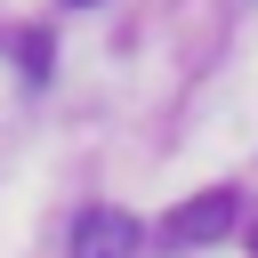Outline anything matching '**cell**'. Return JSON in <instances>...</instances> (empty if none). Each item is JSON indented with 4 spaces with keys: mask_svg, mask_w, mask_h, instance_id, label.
Instances as JSON below:
<instances>
[{
    "mask_svg": "<svg viewBox=\"0 0 258 258\" xmlns=\"http://www.w3.org/2000/svg\"><path fill=\"white\" fill-rule=\"evenodd\" d=\"M250 258H258V226H250Z\"/></svg>",
    "mask_w": 258,
    "mask_h": 258,
    "instance_id": "cell-3",
    "label": "cell"
},
{
    "mask_svg": "<svg viewBox=\"0 0 258 258\" xmlns=\"http://www.w3.org/2000/svg\"><path fill=\"white\" fill-rule=\"evenodd\" d=\"M137 242H145V226L129 210H113V202H97V210L73 218V258H129Z\"/></svg>",
    "mask_w": 258,
    "mask_h": 258,
    "instance_id": "cell-2",
    "label": "cell"
},
{
    "mask_svg": "<svg viewBox=\"0 0 258 258\" xmlns=\"http://www.w3.org/2000/svg\"><path fill=\"white\" fill-rule=\"evenodd\" d=\"M234 194H194V202H177L169 218H161V242L169 250H194V242H218V234H234Z\"/></svg>",
    "mask_w": 258,
    "mask_h": 258,
    "instance_id": "cell-1",
    "label": "cell"
},
{
    "mask_svg": "<svg viewBox=\"0 0 258 258\" xmlns=\"http://www.w3.org/2000/svg\"><path fill=\"white\" fill-rule=\"evenodd\" d=\"M73 8H89V0H73Z\"/></svg>",
    "mask_w": 258,
    "mask_h": 258,
    "instance_id": "cell-4",
    "label": "cell"
}]
</instances>
